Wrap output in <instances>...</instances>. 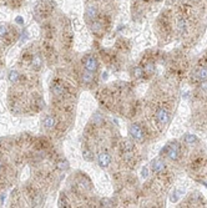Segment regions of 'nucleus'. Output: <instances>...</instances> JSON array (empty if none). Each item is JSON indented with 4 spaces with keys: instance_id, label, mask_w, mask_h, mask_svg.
I'll return each instance as SVG.
<instances>
[{
    "instance_id": "obj_20",
    "label": "nucleus",
    "mask_w": 207,
    "mask_h": 208,
    "mask_svg": "<svg viewBox=\"0 0 207 208\" xmlns=\"http://www.w3.org/2000/svg\"><path fill=\"white\" fill-rule=\"evenodd\" d=\"M144 71H146L147 74H152L155 71V66H154L152 64H147L146 66H145V69H144Z\"/></svg>"
},
{
    "instance_id": "obj_22",
    "label": "nucleus",
    "mask_w": 207,
    "mask_h": 208,
    "mask_svg": "<svg viewBox=\"0 0 207 208\" xmlns=\"http://www.w3.org/2000/svg\"><path fill=\"white\" fill-rule=\"evenodd\" d=\"M58 167L60 168V170H67V168H69V163L66 161H60L58 163Z\"/></svg>"
},
{
    "instance_id": "obj_9",
    "label": "nucleus",
    "mask_w": 207,
    "mask_h": 208,
    "mask_svg": "<svg viewBox=\"0 0 207 208\" xmlns=\"http://www.w3.org/2000/svg\"><path fill=\"white\" fill-rule=\"evenodd\" d=\"M43 125H44L45 128L51 130V128H54L55 126H56V119H55L54 116H46V119L44 120Z\"/></svg>"
},
{
    "instance_id": "obj_28",
    "label": "nucleus",
    "mask_w": 207,
    "mask_h": 208,
    "mask_svg": "<svg viewBox=\"0 0 207 208\" xmlns=\"http://www.w3.org/2000/svg\"><path fill=\"white\" fill-rule=\"evenodd\" d=\"M142 177H147V168L146 167H144V170H142Z\"/></svg>"
},
{
    "instance_id": "obj_1",
    "label": "nucleus",
    "mask_w": 207,
    "mask_h": 208,
    "mask_svg": "<svg viewBox=\"0 0 207 208\" xmlns=\"http://www.w3.org/2000/svg\"><path fill=\"white\" fill-rule=\"evenodd\" d=\"M129 136H130L132 140H135V141L141 142V141H144V138H145V132H144V130H142V127H141L140 125L132 123V125L129 127Z\"/></svg>"
},
{
    "instance_id": "obj_4",
    "label": "nucleus",
    "mask_w": 207,
    "mask_h": 208,
    "mask_svg": "<svg viewBox=\"0 0 207 208\" xmlns=\"http://www.w3.org/2000/svg\"><path fill=\"white\" fill-rule=\"evenodd\" d=\"M156 117H157V120H159V122L161 125H167L170 122V113H169V111H166L162 107H160L156 111Z\"/></svg>"
},
{
    "instance_id": "obj_8",
    "label": "nucleus",
    "mask_w": 207,
    "mask_h": 208,
    "mask_svg": "<svg viewBox=\"0 0 207 208\" xmlns=\"http://www.w3.org/2000/svg\"><path fill=\"white\" fill-rule=\"evenodd\" d=\"M51 91H52L54 95L61 96V95H64V92H65V87H64L61 84L55 82V84H52V86H51Z\"/></svg>"
},
{
    "instance_id": "obj_5",
    "label": "nucleus",
    "mask_w": 207,
    "mask_h": 208,
    "mask_svg": "<svg viewBox=\"0 0 207 208\" xmlns=\"http://www.w3.org/2000/svg\"><path fill=\"white\" fill-rule=\"evenodd\" d=\"M98 162L100 165V167L105 168L110 165V162H111V156H110L107 152H101L99 156H98Z\"/></svg>"
},
{
    "instance_id": "obj_19",
    "label": "nucleus",
    "mask_w": 207,
    "mask_h": 208,
    "mask_svg": "<svg viewBox=\"0 0 207 208\" xmlns=\"http://www.w3.org/2000/svg\"><path fill=\"white\" fill-rule=\"evenodd\" d=\"M41 203H43V196H41V194H37V196H35V197H34L33 204H34L35 207H39Z\"/></svg>"
},
{
    "instance_id": "obj_25",
    "label": "nucleus",
    "mask_w": 207,
    "mask_h": 208,
    "mask_svg": "<svg viewBox=\"0 0 207 208\" xmlns=\"http://www.w3.org/2000/svg\"><path fill=\"white\" fill-rule=\"evenodd\" d=\"M104 120H102V116H100V113H96L94 116V122L95 123H101Z\"/></svg>"
},
{
    "instance_id": "obj_24",
    "label": "nucleus",
    "mask_w": 207,
    "mask_h": 208,
    "mask_svg": "<svg viewBox=\"0 0 207 208\" xmlns=\"http://www.w3.org/2000/svg\"><path fill=\"white\" fill-rule=\"evenodd\" d=\"M101 204H102L104 207H112V206H114V204H112V202L110 201V199H107V198L101 199Z\"/></svg>"
},
{
    "instance_id": "obj_27",
    "label": "nucleus",
    "mask_w": 207,
    "mask_h": 208,
    "mask_svg": "<svg viewBox=\"0 0 207 208\" xmlns=\"http://www.w3.org/2000/svg\"><path fill=\"white\" fill-rule=\"evenodd\" d=\"M201 88H202L203 91H207V81H203V82H202V85H201Z\"/></svg>"
},
{
    "instance_id": "obj_3",
    "label": "nucleus",
    "mask_w": 207,
    "mask_h": 208,
    "mask_svg": "<svg viewBox=\"0 0 207 208\" xmlns=\"http://www.w3.org/2000/svg\"><path fill=\"white\" fill-rule=\"evenodd\" d=\"M82 64H84V68L85 70L87 71H91V72H96L99 70V62L96 60V57L91 56V55H87L82 59Z\"/></svg>"
},
{
    "instance_id": "obj_6",
    "label": "nucleus",
    "mask_w": 207,
    "mask_h": 208,
    "mask_svg": "<svg viewBox=\"0 0 207 208\" xmlns=\"http://www.w3.org/2000/svg\"><path fill=\"white\" fill-rule=\"evenodd\" d=\"M165 162L163 161H161L160 158H156V160H154L152 162H151V168H152V171L155 172V173H161V172H163L165 171Z\"/></svg>"
},
{
    "instance_id": "obj_14",
    "label": "nucleus",
    "mask_w": 207,
    "mask_h": 208,
    "mask_svg": "<svg viewBox=\"0 0 207 208\" xmlns=\"http://www.w3.org/2000/svg\"><path fill=\"white\" fill-rule=\"evenodd\" d=\"M196 77L200 80H206L207 79V68H202L196 72Z\"/></svg>"
},
{
    "instance_id": "obj_2",
    "label": "nucleus",
    "mask_w": 207,
    "mask_h": 208,
    "mask_svg": "<svg viewBox=\"0 0 207 208\" xmlns=\"http://www.w3.org/2000/svg\"><path fill=\"white\" fill-rule=\"evenodd\" d=\"M167 154L171 160H177L178 156H180V146L177 145V142H173L171 145H167L162 151H161V154Z\"/></svg>"
},
{
    "instance_id": "obj_29",
    "label": "nucleus",
    "mask_w": 207,
    "mask_h": 208,
    "mask_svg": "<svg viewBox=\"0 0 207 208\" xmlns=\"http://www.w3.org/2000/svg\"><path fill=\"white\" fill-rule=\"evenodd\" d=\"M3 166H4V162L2 161V158H0V170H2V168H3Z\"/></svg>"
},
{
    "instance_id": "obj_13",
    "label": "nucleus",
    "mask_w": 207,
    "mask_h": 208,
    "mask_svg": "<svg viewBox=\"0 0 207 208\" xmlns=\"http://www.w3.org/2000/svg\"><path fill=\"white\" fill-rule=\"evenodd\" d=\"M144 69L141 68V66H136V68H134V70H132V75L136 77V79H141V77L144 76Z\"/></svg>"
},
{
    "instance_id": "obj_18",
    "label": "nucleus",
    "mask_w": 207,
    "mask_h": 208,
    "mask_svg": "<svg viewBox=\"0 0 207 208\" xmlns=\"http://www.w3.org/2000/svg\"><path fill=\"white\" fill-rule=\"evenodd\" d=\"M177 26H178V30H180L181 33H184V31H186V29H187V24H186V21H185L184 19H180V20H178Z\"/></svg>"
},
{
    "instance_id": "obj_10",
    "label": "nucleus",
    "mask_w": 207,
    "mask_h": 208,
    "mask_svg": "<svg viewBox=\"0 0 207 208\" xmlns=\"http://www.w3.org/2000/svg\"><path fill=\"white\" fill-rule=\"evenodd\" d=\"M81 80H82V82H84V84H91L92 80H94V72L85 70L84 72H82V75H81Z\"/></svg>"
},
{
    "instance_id": "obj_30",
    "label": "nucleus",
    "mask_w": 207,
    "mask_h": 208,
    "mask_svg": "<svg viewBox=\"0 0 207 208\" xmlns=\"http://www.w3.org/2000/svg\"><path fill=\"white\" fill-rule=\"evenodd\" d=\"M16 21H18L19 24H23V19H21V18H18V19H16Z\"/></svg>"
},
{
    "instance_id": "obj_7",
    "label": "nucleus",
    "mask_w": 207,
    "mask_h": 208,
    "mask_svg": "<svg viewBox=\"0 0 207 208\" xmlns=\"http://www.w3.org/2000/svg\"><path fill=\"white\" fill-rule=\"evenodd\" d=\"M85 16L87 20H95L98 16V8L95 5H89L85 10Z\"/></svg>"
},
{
    "instance_id": "obj_17",
    "label": "nucleus",
    "mask_w": 207,
    "mask_h": 208,
    "mask_svg": "<svg viewBox=\"0 0 207 208\" xmlns=\"http://www.w3.org/2000/svg\"><path fill=\"white\" fill-rule=\"evenodd\" d=\"M41 64H43V61H41V56H39V55L33 56V66H35V69H40Z\"/></svg>"
},
{
    "instance_id": "obj_16",
    "label": "nucleus",
    "mask_w": 207,
    "mask_h": 208,
    "mask_svg": "<svg viewBox=\"0 0 207 208\" xmlns=\"http://www.w3.org/2000/svg\"><path fill=\"white\" fill-rule=\"evenodd\" d=\"M125 151H134V145L131 141H123L122 142V152Z\"/></svg>"
},
{
    "instance_id": "obj_31",
    "label": "nucleus",
    "mask_w": 207,
    "mask_h": 208,
    "mask_svg": "<svg viewBox=\"0 0 207 208\" xmlns=\"http://www.w3.org/2000/svg\"><path fill=\"white\" fill-rule=\"evenodd\" d=\"M156 2H159V0H156Z\"/></svg>"
},
{
    "instance_id": "obj_11",
    "label": "nucleus",
    "mask_w": 207,
    "mask_h": 208,
    "mask_svg": "<svg viewBox=\"0 0 207 208\" xmlns=\"http://www.w3.org/2000/svg\"><path fill=\"white\" fill-rule=\"evenodd\" d=\"M19 72L18 71H15V70H11L10 72H9V81L10 82H12V84H15V82H18L19 81Z\"/></svg>"
},
{
    "instance_id": "obj_12",
    "label": "nucleus",
    "mask_w": 207,
    "mask_h": 208,
    "mask_svg": "<svg viewBox=\"0 0 207 208\" xmlns=\"http://www.w3.org/2000/svg\"><path fill=\"white\" fill-rule=\"evenodd\" d=\"M185 142L188 144V145H194V144L197 142V137L195 135H192V133H186L185 135Z\"/></svg>"
},
{
    "instance_id": "obj_15",
    "label": "nucleus",
    "mask_w": 207,
    "mask_h": 208,
    "mask_svg": "<svg viewBox=\"0 0 207 208\" xmlns=\"http://www.w3.org/2000/svg\"><path fill=\"white\" fill-rule=\"evenodd\" d=\"M82 157H84V160L86 161H92L94 160V156H92V152L87 148H84L82 150Z\"/></svg>"
},
{
    "instance_id": "obj_26",
    "label": "nucleus",
    "mask_w": 207,
    "mask_h": 208,
    "mask_svg": "<svg viewBox=\"0 0 207 208\" xmlns=\"http://www.w3.org/2000/svg\"><path fill=\"white\" fill-rule=\"evenodd\" d=\"M59 206L60 207H67V202H66V199L64 197V194H61V197L59 199Z\"/></svg>"
},
{
    "instance_id": "obj_21",
    "label": "nucleus",
    "mask_w": 207,
    "mask_h": 208,
    "mask_svg": "<svg viewBox=\"0 0 207 208\" xmlns=\"http://www.w3.org/2000/svg\"><path fill=\"white\" fill-rule=\"evenodd\" d=\"M8 34V26L6 25H0V37H3Z\"/></svg>"
},
{
    "instance_id": "obj_23",
    "label": "nucleus",
    "mask_w": 207,
    "mask_h": 208,
    "mask_svg": "<svg viewBox=\"0 0 207 208\" xmlns=\"http://www.w3.org/2000/svg\"><path fill=\"white\" fill-rule=\"evenodd\" d=\"M101 30V24L100 23H94L92 24V31L94 33H99Z\"/></svg>"
}]
</instances>
